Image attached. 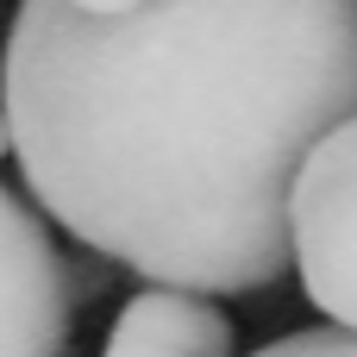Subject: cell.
Here are the masks:
<instances>
[{
    "mask_svg": "<svg viewBox=\"0 0 357 357\" xmlns=\"http://www.w3.org/2000/svg\"><path fill=\"white\" fill-rule=\"evenodd\" d=\"M0 107L25 195L75 245L257 295L295 270L301 157L357 113V0H19Z\"/></svg>",
    "mask_w": 357,
    "mask_h": 357,
    "instance_id": "6da1fadb",
    "label": "cell"
},
{
    "mask_svg": "<svg viewBox=\"0 0 357 357\" xmlns=\"http://www.w3.org/2000/svg\"><path fill=\"white\" fill-rule=\"evenodd\" d=\"M289 238L301 295L333 326L357 333V113L301 157L289 188Z\"/></svg>",
    "mask_w": 357,
    "mask_h": 357,
    "instance_id": "7a4b0ae2",
    "label": "cell"
},
{
    "mask_svg": "<svg viewBox=\"0 0 357 357\" xmlns=\"http://www.w3.org/2000/svg\"><path fill=\"white\" fill-rule=\"evenodd\" d=\"M69 264L44 213L0 182V357H69Z\"/></svg>",
    "mask_w": 357,
    "mask_h": 357,
    "instance_id": "3957f363",
    "label": "cell"
},
{
    "mask_svg": "<svg viewBox=\"0 0 357 357\" xmlns=\"http://www.w3.org/2000/svg\"><path fill=\"white\" fill-rule=\"evenodd\" d=\"M232 351H238L232 314L213 295L169 289V282L138 289L100 345V357H232Z\"/></svg>",
    "mask_w": 357,
    "mask_h": 357,
    "instance_id": "277c9868",
    "label": "cell"
},
{
    "mask_svg": "<svg viewBox=\"0 0 357 357\" xmlns=\"http://www.w3.org/2000/svg\"><path fill=\"white\" fill-rule=\"evenodd\" d=\"M251 357H357V333H345V326H307V333H289V339H276V345H264Z\"/></svg>",
    "mask_w": 357,
    "mask_h": 357,
    "instance_id": "5b68a950",
    "label": "cell"
},
{
    "mask_svg": "<svg viewBox=\"0 0 357 357\" xmlns=\"http://www.w3.org/2000/svg\"><path fill=\"white\" fill-rule=\"evenodd\" d=\"M82 13H132V6H144V0H75Z\"/></svg>",
    "mask_w": 357,
    "mask_h": 357,
    "instance_id": "8992f818",
    "label": "cell"
},
{
    "mask_svg": "<svg viewBox=\"0 0 357 357\" xmlns=\"http://www.w3.org/2000/svg\"><path fill=\"white\" fill-rule=\"evenodd\" d=\"M13 151V126H6V107H0V157Z\"/></svg>",
    "mask_w": 357,
    "mask_h": 357,
    "instance_id": "52a82bcc",
    "label": "cell"
}]
</instances>
